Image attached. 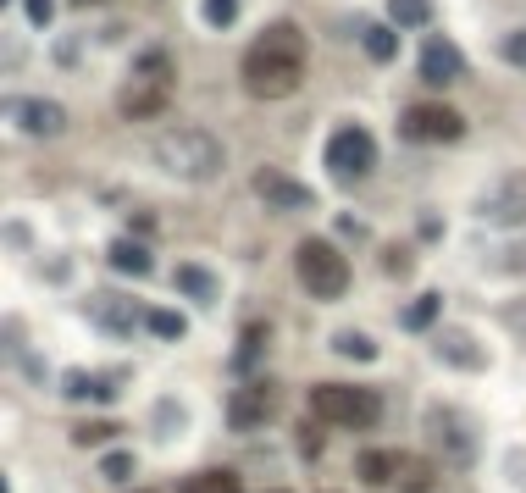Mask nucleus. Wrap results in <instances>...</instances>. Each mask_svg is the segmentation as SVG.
Segmentation results:
<instances>
[{"label":"nucleus","mask_w":526,"mask_h":493,"mask_svg":"<svg viewBox=\"0 0 526 493\" xmlns=\"http://www.w3.org/2000/svg\"><path fill=\"white\" fill-rule=\"evenodd\" d=\"M305 84V34L294 23L261 28L250 50H244V89L255 100H283Z\"/></svg>","instance_id":"f257e3e1"},{"label":"nucleus","mask_w":526,"mask_h":493,"mask_svg":"<svg viewBox=\"0 0 526 493\" xmlns=\"http://www.w3.org/2000/svg\"><path fill=\"white\" fill-rule=\"evenodd\" d=\"M150 156H156L161 172H172V178H183V183H211L228 167L222 139H211L205 128H167L156 145H150Z\"/></svg>","instance_id":"f03ea898"},{"label":"nucleus","mask_w":526,"mask_h":493,"mask_svg":"<svg viewBox=\"0 0 526 493\" xmlns=\"http://www.w3.org/2000/svg\"><path fill=\"white\" fill-rule=\"evenodd\" d=\"M172 84H178V73H172V56H167V50H144V56L133 61V73L122 78L117 111H122L128 122H150L156 111H167Z\"/></svg>","instance_id":"7ed1b4c3"},{"label":"nucleus","mask_w":526,"mask_h":493,"mask_svg":"<svg viewBox=\"0 0 526 493\" xmlns=\"http://www.w3.org/2000/svg\"><path fill=\"white\" fill-rule=\"evenodd\" d=\"M421 433H427V449L438 466H477V449H482V433H477V421L466 416V410L455 405H427V416H421Z\"/></svg>","instance_id":"20e7f679"},{"label":"nucleus","mask_w":526,"mask_h":493,"mask_svg":"<svg viewBox=\"0 0 526 493\" xmlns=\"http://www.w3.org/2000/svg\"><path fill=\"white\" fill-rule=\"evenodd\" d=\"M311 410H316V421H327V427H349V433H366V427L383 421V399L371 394V388H355V383L311 388Z\"/></svg>","instance_id":"39448f33"},{"label":"nucleus","mask_w":526,"mask_h":493,"mask_svg":"<svg viewBox=\"0 0 526 493\" xmlns=\"http://www.w3.org/2000/svg\"><path fill=\"white\" fill-rule=\"evenodd\" d=\"M294 272H299V289L311 294V300H344L349 294V261L333 250L327 239H305L294 250Z\"/></svg>","instance_id":"423d86ee"},{"label":"nucleus","mask_w":526,"mask_h":493,"mask_svg":"<svg viewBox=\"0 0 526 493\" xmlns=\"http://www.w3.org/2000/svg\"><path fill=\"white\" fill-rule=\"evenodd\" d=\"M399 133L416 139V145H455L460 133H466V117L455 106H443V100H421V106H405Z\"/></svg>","instance_id":"0eeeda50"},{"label":"nucleus","mask_w":526,"mask_h":493,"mask_svg":"<svg viewBox=\"0 0 526 493\" xmlns=\"http://www.w3.org/2000/svg\"><path fill=\"white\" fill-rule=\"evenodd\" d=\"M371 161H377V139H371L366 128H338L333 139H327V172L333 178H366Z\"/></svg>","instance_id":"6e6552de"},{"label":"nucleus","mask_w":526,"mask_h":493,"mask_svg":"<svg viewBox=\"0 0 526 493\" xmlns=\"http://www.w3.org/2000/svg\"><path fill=\"white\" fill-rule=\"evenodd\" d=\"M477 211L499 228H526V172H504L499 183H488Z\"/></svg>","instance_id":"1a4fd4ad"},{"label":"nucleus","mask_w":526,"mask_h":493,"mask_svg":"<svg viewBox=\"0 0 526 493\" xmlns=\"http://www.w3.org/2000/svg\"><path fill=\"white\" fill-rule=\"evenodd\" d=\"M272 416H277V388H272V383H244L239 394L228 399V427H233V433L266 427Z\"/></svg>","instance_id":"9d476101"},{"label":"nucleus","mask_w":526,"mask_h":493,"mask_svg":"<svg viewBox=\"0 0 526 493\" xmlns=\"http://www.w3.org/2000/svg\"><path fill=\"white\" fill-rule=\"evenodd\" d=\"M432 355L460 366V372H482V366H488V349H482L477 333H466V327H432Z\"/></svg>","instance_id":"9b49d317"},{"label":"nucleus","mask_w":526,"mask_h":493,"mask_svg":"<svg viewBox=\"0 0 526 493\" xmlns=\"http://www.w3.org/2000/svg\"><path fill=\"white\" fill-rule=\"evenodd\" d=\"M84 311L100 333H133V322H150V311L139 300H128V294H95Z\"/></svg>","instance_id":"f8f14e48"},{"label":"nucleus","mask_w":526,"mask_h":493,"mask_svg":"<svg viewBox=\"0 0 526 493\" xmlns=\"http://www.w3.org/2000/svg\"><path fill=\"white\" fill-rule=\"evenodd\" d=\"M255 194H261L266 205H277V211H305V205H316V194L305 189V183L283 178V172H272V167L255 172Z\"/></svg>","instance_id":"ddd939ff"},{"label":"nucleus","mask_w":526,"mask_h":493,"mask_svg":"<svg viewBox=\"0 0 526 493\" xmlns=\"http://www.w3.org/2000/svg\"><path fill=\"white\" fill-rule=\"evenodd\" d=\"M460 67H466V61H460V45H449V39H438V34L421 45V78H427V84H455Z\"/></svg>","instance_id":"4468645a"},{"label":"nucleus","mask_w":526,"mask_h":493,"mask_svg":"<svg viewBox=\"0 0 526 493\" xmlns=\"http://www.w3.org/2000/svg\"><path fill=\"white\" fill-rule=\"evenodd\" d=\"M17 122H23L28 133H39V139H56L61 128H67V111H61V100H17Z\"/></svg>","instance_id":"2eb2a0df"},{"label":"nucleus","mask_w":526,"mask_h":493,"mask_svg":"<svg viewBox=\"0 0 526 493\" xmlns=\"http://www.w3.org/2000/svg\"><path fill=\"white\" fill-rule=\"evenodd\" d=\"M172 283H178L183 294H189L194 305H216V294H222V283H216V272H205V266H178V272H172Z\"/></svg>","instance_id":"dca6fc26"},{"label":"nucleus","mask_w":526,"mask_h":493,"mask_svg":"<svg viewBox=\"0 0 526 493\" xmlns=\"http://www.w3.org/2000/svg\"><path fill=\"white\" fill-rule=\"evenodd\" d=\"M399 466H405V455H394V449H366V455L355 460L360 482H371V488H383V482L399 477Z\"/></svg>","instance_id":"f3484780"},{"label":"nucleus","mask_w":526,"mask_h":493,"mask_svg":"<svg viewBox=\"0 0 526 493\" xmlns=\"http://www.w3.org/2000/svg\"><path fill=\"white\" fill-rule=\"evenodd\" d=\"M106 261L117 266V272H128V277H150V266H156V255L144 250V244H133V239H117L106 250Z\"/></svg>","instance_id":"a211bd4d"},{"label":"nucleus","mask_w":526,"mask_h":493,"mask_svg":"<svg viewBox=\"0 0 526 493\" xmlns=\"http://www.w3.org/2000/svg\"><path fill=\"white\" fill-rule=\"evenodd\" d=\"M394 488H399V493H438V471H432V460L405 455V466H399Z\"/></svg>","instance_id":"6ab92c4d"},{"label":"nucleus","mask_w":526,"mask_h":493,"mask_svg":"<svg viewBox=\"0 0 526 493\" xmlns=\"http://www.w3.org/2000/svg\"><path fill=\"white\" fill-rule=\"evenodd\" d=\"M388 23H399V28H427V23H432V0H388Z\"/></svg>","instance_id":"aec40b11"},{"label":"nucleus","mask_w":526,"mask_h":493,"mask_svg":"<svg viewBox=\"0 0 526 493\" xmlns=\"http://www.w3.org/2000/svg\"><path fill=\"white\" fill-rule=\"evenodd\" d=\"M366 56L371 61H394L399 56V34L383 23H366Z\"/></svg>","instance_id":"412c9836"},{"label":"nucleus","mask_w":526,"mask_h":493,"mask_svg":"<svg viewBox=\"0 0 526 493\" xmlns=\"http://www.w3.org/2000/svg\"><path fill=\"white\" fill-rule=\"evenodd\" d=\"M183 493H244L233 471H200V477L183 482Z\"/></svg>","instance_id":"4be33fe9"},{"label":"nucleus","mask_w":526,"mask_h":493,"mask_svg":"<svg viewBox=\"0 0 526 493\" xmlns=\"http://www.w3.org/2000/svg\"><path fill=\"white\" fill-rule=\"evenodd\" d=\"M333 355H349V361H377V344L366 333H333Z\"/></svg>","instance_id":"5701e85b"},{"label":"nucleus","mask_w":526,"mask_h":493,"mask_svg":"<svg viewBox=\"0 0 526 493\" xmlns=\"http://www.w3.org/2000/svg\"><path fill=\"white\" fill-rule=\"evenodd\" d=\"M150 333L167 338V344H178V338L189 333V322H183V311H150Z\"/></svg>","instance_id":"b1692460"},{"label":"nucleus","mask_w":526,"mask_h":493,"mask_svg":"<svg viewBox=\"0 0 526 493\" xmlns=\"http://www.w3.org/2000/svg\"><path fill=\"white\" fill-rule=\"evenodd\" d=\"M200 17H205L211 28H233V23H239V0H205Z\"/></svg>","instance_id":"393cba45"},{"label":"nucleus","mask_w":526,"mask_h":493,"mask_svg":"<svg viewBox=\"0 0 526 493\" xmlns=\"http://www.w3.org/2000/svg\"><path fill=\"white\" fill-rule=\"evenodd\" d=\"M438 311H443L438 294H421V300L405 311V327H432V322H438Z\"/></svg>","instance_id":"a878e982"},{"label":"nucleus","mask_w":526,"mask_h":493,"mask_svg":"<svg viewBox=\"0 0 526 493\" xmlns=\"http://www.w3.org/2000/svg\"><path fill=\"white\" fill-rule=\"evenodd\" d=\"M133 466H139V460H133L128 449H117V455L100 460V477H106V482H128V477H133Z\"/></svg>","instance_id":"bb28decb"},{"label":"nucleus","mask_w":526,"mask_h":493,"mask_svg":"<svg viewBox=\"0 0 526 493\" xmlns=\"http://www.w3.org/2000/svg\"><path fill=\"white\" fill-rule=\"evenodd\" d=\"M266 349V327H244V344H239V366H250V355H261Z\"/></svg>","instance_id":"cd10ccee"},{"label":"nucleus","mask_w":526,"mask_h":493,"mask_svg":"<svg viewBox=\"0 0 526 493\" xmlns=\"http://www.w3.org/2000/svg\"><path fill=\"white\" fill-rule=\"evenodd\" d=\"M111 433H117L111 421H89V427H78V433H72V438H78V444H106Z\"/></svg>","instance_id":"c85d7f7f"},{"label":"nucleus","mask_w":526,"mask_h":493,"mask_svg":"<svg viewBox=\"0 0 526 493\" xmlns=\"http://www.w3.org/2000/svg\"><path fill=\"white\" fill-rule=\"evenodd\" d=\"M499 50H504V61H510V67H526V34H510Z\"/></svg>","instance_id":"c756f323"},{"label":"nucleus","mask_w":526,"mask_h":493,"mask_svg":"<svg viewBox=\"0 0 526 493\" xmlns=\"http://www.w3.org/2000/svg\"><path fill=\"white\" fill-rule=\"evenodd\" d=\"M23 6H28V23H34V28H45L50 12H56V0H23Z\"/></svg>","instance_id":"7c9ffc66"},{"label":"nucleus","mask_w":526,"mask_h":493,"mask_svg":"<svg viewBox=\"0 0 526 493\" xmlns=\"http://www.w3.org/2000/svg\"><path fill=\"white\" fill-rule=\"evenodd\" d=\"M178 416H183L178 405H161V410H156V433H161V438H167V433H178Z\"/></svg>","instance_id":"2f4dec72"},{"label":"nucleus","mask_w":526,"mask_h":493,"mask_svg":"<svg viewBox=\"0 0 526 493\" xmlns=\"http://www.w3.org/2000/svg\"><path fill=\"white\" fill-rule=\"evenodd\" d=\"M510 322H515V327H521V333H526V305H510Z\"/></svg>","instance_id":"473e14b6"},{"label":"nucleus","mask_w":526,"mask_h":493,"mask_svg":"<svg viewBox=\"0 0 526 493\" xmlns=\"http://www.w3.org/2000/svg\"><path fill=\"white\" fill-rule=\"evenodd\" d=\"M510 266H526V250H521V255H515V261H510Z\"/></svg>","instance_id":"72a5a7b5"},{"label":"nucleus","mask_w":526,"mask_h":493,"mask_svg":"<svg viewBox=\"0 0 526 493\" xmlns=\"http://www.w3.org/2000/svg\"><path fill=\"white\" fill-rule=\"evenodd\" d=\"M72 6H95V0H72Z\"/></svg>","instance_id":"f704fd0d"}]
</instances>
